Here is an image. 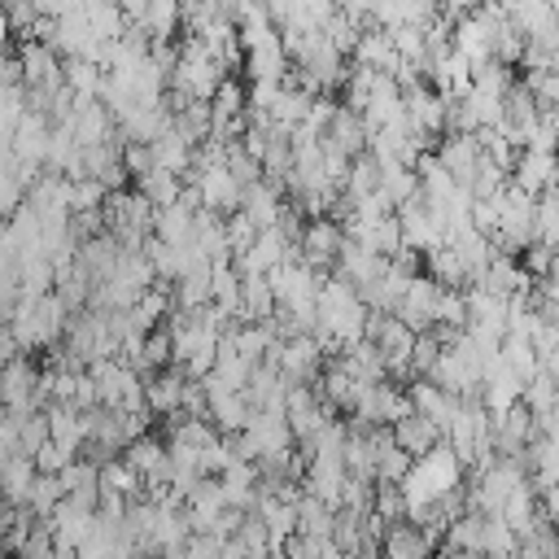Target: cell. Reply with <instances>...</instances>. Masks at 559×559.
Instances as JSON below:
<instances>
[{
  "label": "cell",
  "mask_w": 559,
  "mask_h": 559,
  "mask_svg": "<svg viewBox=\"0 0 559 559\" xmlns=\"http://www.w3.org/2000/svg\"><path fill=\"white\" fill-rule=\"evenodd\" d=\"M380 559H432V537L419 524H393L384 533Z\"/></svg>",
  "instance_id": "cell-29"
},
{
  "label": "cell",
  "mask_w": 559,
  "mask_h": 559,
  "mask_svg": "<svg viewBox=\"0 0 559 559\" xmlns=\"http://www.w3.org/2000/svg\"><path fill=\"white\" fill-rule=\"evenodd\" d=\"M245 441L253 445V459H284L293 454V428L284 419V411H253L245 424Z\"/></svg>",
  "instance_id": "cell-8"
},
{
  "label": "cell",
  "mask_w": 559,
  "mask_h": 559,
  "mask_svg": "<svg viewBox=\"0 0 559 559\" xmlns=\"http://www.w3.org/2000/svg\"><path fill=\"white\" fill-rule=\"evenodd\" d=\"M280 376L288 384H306L314 380L319 384V371H323V341L319 336H293V341H280Z\"/></svg>",
  "instance_id": "cell-10"
},
{
  "label": "cell",
  "mask_w": 559,
  "mask_h": 559,
  "mask_svg": "<svg viewBox=\"0 0 559 559\" xmlns=\"http://www.w3.org/2000/svg\"><path fill=\"white\" fill-rule=\"evenodd\" d=\"M528 467H533V480L537 485H559V437H533L528 445Z\"/></svg>",
  "instance_id": "cell-36"
},
{
  "label": "cell",
  "mask_w": 559,
  "mask_h": 559,
  "mask_svg": "<svg viewBox=\"0 0 559 559\" xmlns=\"http://www.w3.org/2000/svg\"><path fill=\"white\" fill-rule=\"evenodd\" d=\"M275 310H280V301H275V293H271V280H266V275H245L236 319H245V323H271Z\"/></svg>",
  "instance_id": "cell-25"
},
{
  "label": "cell",
  "mask_w": 559,
  "mask_h": 559,
  "mask_svg": "<svg viewBox=\"0 0 559 559\" xmlns=\"http://www.w3.org/2000/svg\"><path fill=\"white\" fill-rule=\"evenodd\" d=\"M135 192L153 205V210H166V205H175L179 197H183V179L179 175H170V170H148V175H140L135 179Z\"/></svg>",
  "instance_id": "cell-33"
},
{
  "label": "cell",
  "mask_w": 559,
  "mask_h": 559,
  "mask_svg": "<svg viewBox=\"0 0 559 559\" xmlns=\"http://www.w3.org/2000/svg\"><path fill=\"white\" fill-rule=\"evenodd\" d=\"M397 227H402V249L411 253H437L450 236V223L437 205L424 201V192H415L402 210H397Z\"/></svg>",
  "instance_id": "cell-3"
},
{
  "label": "cell",
  "mask_w": 559,
  "mask_h": 559,
  "mask_svg": "<svg viewBox=\"0 0 559 559\" xmlns=\"http://www.w3.org/2000/svg\"><path fill=\"white\" fill-rule=\"evenodd\" d=\"M284 188L280 183H271V179H258L253 188H245V197H240V214L258 227V231H266V227H275L280 223V214H284Z\"/></svg>",
  "instance_id": "cell-19"
},
{
  "label": "cell",
  "mask_w": 559,
  "mask_h": 559,
  "mask_svg": "<svg viewBox=\"0 0 559 559\" xmlns=\"http://www.w3.org/2000/svg\"><path fill=\"white\" fill-rule=\"evenodd\" d=\"M227 175H231L240 188H253V183L262 179V162L249 157L245 144H231V148H227Z\"/></svg>",
  "instance_id": "cell-43"
},
{
  "label": "cell",
  "mask_w": 559,
  "mask_h": 559,
  "mask_svg": "<svg viewBox=\"0 0 559 559\" xmlns=\"http://www.w3.org/2000/svg\"><path fill=\"white\" fill-rule=\"evenodd\" d=\"M546 114H550V109H546ZM550 122H555V135H559V109H555V114H550Z\"/></svg>",
  "instance_id": "cell-54"
},
{
  "label": "cell",
  "mask_w": 559,
  "mask_h": 559,
  "mask_svg": "<svg viewBox=\"0 0 559 559\" xmlns=\"http://www.w3.org/2000/svg\"><path fill=\"white\" fill-rule=\"evenodd\" d=\"M284 419L293 428V441L310 445L319 437V428L332 419V406L323 402V393L314 384H293L288 397H284Z\"/></svg>",
  "instance_id": "cell-4"
},
{
  "label": "cell",
  "mask_w": 559,
  "mask_h": 559,
  "mask_svg": "<svg viewBox=\"0 0 559 559\" xmlns=\"http://www.w3.org/2000/svg\"><path fill=\"white\" fill-rule=\"evenodd\" d=\"M100 493L135 502V498H144V480H140V472H135L127 459H109V463L100 467Z\"/></svg>",
  "instance_id": "cell-31"
},
{
  "label": "cell",
  "mask_w": 559,
  "mask_h": 559,
  "mask_svg": "<svg viewBox=\"0 0 559 559\" xmlns=\"http://www.w3.org/2000/svg\"><path fill=\"white\" fill-rule=\"evenodd\" d=\"M26 118V87H4L0 92V131L13 135V127Z\"/></svg>",
  "instance_id": "cell-44"
},
{
  "label": "cell",
  "mask_w": 559,
  "mask_h": 559,
  "mask_svg": "<svg viewBox=\"0 0 559 559\" xmlns=\"http://www.w3.org/2000/svg\"><path fill=\"white\" fill-rule=\"evenodd\" d=\"M319 559H354V555H345L341 546H332V542H323V550H319Z\"/></svg>",
  "instance_id": "cell-51"
},
{
  "label": "cell",
  "mask_w": 559,
  "mask_h": 559,
  "mask_svg": "<svg viewBox=\"0 0 559 559\" xmlns=\"http://www.w3.org/2000/svg\"><path fill=\"white\" fill-rule=\"evenodd\" d=\"M524 402V380L493 354L489 358V367H485V380H480V406L498 419V415H507V411H515Z\"/></svg>",
  "instance_id": "cell-9"
},
{
  "label": "cell",
  "mask_w": 559,
  "mask_h": 559,
  "mask_svg": "<svg viewBox=\"0 0 559 559\" xmlns=\"http://www.w3.org/2000/svg\"><path fill=\"white\" fill-rule=\"evenodd\" d=\"M511 183L524 188L528 197H546L550 188H559V153H542V148H520L515 166H511Z\"/></svg>",
  "instance_id": "cell-11"
},
{
  "label": "cell",
  "mask_w": 559,
  "mask_h": 559,
  "mask_svg": "<svg viewBox=\"0 0 559 559\" xmlns=\"http://www.w3.org/2000/svg\"><path fill=\"white\" fill-rule=\"evenodd\" d=\"M445 559H485V555H476V550H450Z\"/></svg>",
  "instance_id": "cell-53"
},
{
  "label": "cell",
  "mask_w": 559,
  "mask_h": 559,
  "mask_svg": "<svg viewBox=\"0 0 559 559\" xmlns=\"http://www.w3.org/2000/svg\"><path fill=\"white\" fill-rule=\"evenodd\" d=\"M35 476H39V472H35V459L13 454V459L4 463V502H9V507H26Z\"/></svg>",
  "instance_id": "cell-35"
},
{
  "label": "cell",
  "mask_w": 559,
  "mask_h": 559,
  "mask_svg": "<svg viewBox=\"0 0 559 559\" xmlns=\"http://www.w3.org/2000/svg\"><path fill=\"white\" fill-rule=\"evenodd\" d=\"M341 249H345V227H341L336 218H310V223H306V231H301V262H306L310 271L332 275Z\"/></svg>",
  "instance_id": "cell-7"
},
{
  "label": "cell",
  "mask_w": 559,
  "mask_h": 559,
  "mask_svg": "<svg viewBox=\"0 0 559 559\" xmlns=\"http://www.w3.org/2000/svg\"><path fill=\"white\" fill-rule=\"evenodd\" d=\"M17 424V454L35 459L44 445H48V415H26V419H13Z\"/></svg>",
  "instance_id": "cell-40"
},
{
  "label": "cell",
  "mask_w": 559,
  "mask_h": 559,
  "mask_svg": "<svg viewBox=\"0 0 559 559\" xmlns=\"http://www.w3.org/2000/svg\"><path fill=\"white\" fill-rule=\"evenodd\" d=\"M218 485H223L227 507L253 511V502H258V463H231V467H223L218 472Z\"/></svg>",
  "instance_id": "cell-28"
},
{
  "label": "cell",
  "mask_w": 559,
  "mask_h": 559,
  "mask_svg": "<svg viewBox=\"0 0 559 559\" xmlns=\"http://www.w3.org/2000/svg\"><path fill=\"white\" fill-rule=\"evenodd\" d=\"M240 284H245V275L236 271V262H218V266H214V280H210V301H214L218 310L236 314V310H240Z\"/></svg>",
  "instance_id": "cell-37"
},
{
  "label": "cell",
  "mask_w": 559,
  "mask_h": 559,
  "mask_svg": "<svg viewBox=\"0 0 559 559\" xmlns=\"http://www.w3.org/2000/svg\"><path fill=\"white\" fill-rule=\"evenodd\" d=\"M105 201H109V192L96 179L70 183V214H96V210H105Z\"/></svg>",
  "instance_id": "cell-42"
},
{
  "label": "cell",
  "mask_w": 559,
  "mask_h": 559,
  "mask_svg": "<svg viewBox=\"0 0 559 559\" xmlns=\"http://www.w3.org/2000/svg\"><path fill=\"white\" fill-rule=\"evenodd\" d=\"M48 144H52V122L44 114H26L13 127V153H17V162L44 166L48 162Z\"/></svg>",
  "instance_id": "cell-21"
},
{
  "label": "cell",
  "mask_w": 559,
  "mask_h": 559,
  "mask_svg": "<svg viewBox=\"0 0 559 559\" xmlns=\"http://www.w3.org/2000/svg\"><path fill=\"white\" fill-rule=\"evenodd\" d=\"M406 397H411L415 415H424V419H432V424L441 428V437H445V428L454 424V415H459V406H463V397L437 389L432 380H415V384L406 389Z\"/></svg>",
  "instance_id": "cell-17"
},
{
  "label": "cell",
  "mask_w": 559,
  "mask_h": 559,
  "mask_svg": "<svg viewBox=\"0 0 559 559\" xmlns=\"http://www.w3.org/2000/svg\"><path fill=\"white\" fill-rule=\"evenodd\" d=\"M332 528H336V511L328 502L301 493V502H297V533L314 537V542H332Z\"/></svg>",
  "instance_id": "cell-32"
},
{
  "label": "cell",
  "mask_w": 559,
  "mask_h": 559,
  "mask_svg": "<svg viewBox=\"0 0 559 559\" xmlns=\"http://www.w3.org/2000/svg\"><path fill=\"white\" fill-rule=\"evenodd\" d=\"M314 314H319V319H314V336L323 341V349H328V345L354 349L358 341H367V319H371V310L362 306L358 288H354L349 280H341L336 271L328 275Z\"/></svg>",
  "instance_id": "cell-1"
},
{
  "label": "cell",
  "mask_w": 559,
  "mask_h": 559,
  "mask_svg": "<svg viewBox=\"0 0 559 559\" xmlns=\"http://www.w3.org/2000/svg\"><path fill=\"white\" fill-rule=\"evenodd\" d=\"M17 61H22V83L26 87H57V83H66V61L44 39H22Z\"/></svg>",
  "instance_id": "cell-12"
},
{
  "label": "cell",
  "mask_w": 559,
  "mask_h": 559,
  "mask_svg": "<svg viewBox=\"0 0 559 559\" xmlns=\"http://www.w3.org/2000/svg\"><path fill=\"white\" fill-rule=\"evenodd\" d=\"M22 358V349H17V341H13V332L0 323V371L9 367V362H17Z\"/></svg>",
  "instance_id": "cell-48"
},
{
  "label": "cell",
  "mask_w": 559,
  "mask_h": 559,
  "mask_svg": "<svg viewBox=\"0 0 559 559\" xmlns=\"http://www.w3.org/2000/svg\"><path fill=\"white\" fill-rule=\"evenodd\" d=\"M253 515L262 520V528H266V537H271V550H284V546L297 537V502L275 498V493H258Z\"/></svg>",
  "instance_id": "cell-16"
},
{
  "label": "cell",
  "mask_w": 559,
  "mask_h": 559,
  "mask_svg": "<svg viewBox=\"0 0 559 559\" xmlns=\"http://www.w3.org/2000/svg\"><path fill=\"white\" fill-rule=\"evenodd\" d=\"M542 297H546V306H555V310H559V262H555V271L546 275V288H542Z\"/></svg>",
  "instance_id": "cell-49"
},
{
  "label": "cell",
  "mask_w": 559,
  "mask_h": 559,
  "mask_svg": "<svg viewBox=\"0 0 559 559\" xmlns=\"http://www.w3.org/2000/svg\"><path fill=\"white\" fill-rule=\"evenodd\" d=\"M349 485V472H345V459H328V454H314L306 459V493L328 502L332 511L341 507V493Z\"/></svg>",
  "instance_id": "cell-13"
},
{
  "label": "cell",
  "mask_w": 559,
  "mask_h": 559,
  "mask_svg": "<svg viewBox=\"0 0 559 559\" xmlns=\"http://www.w3.org/2000/svg\"><path fill=\"white\" fill-rule=\"evenodd\" d=\"M66 87L74 92V100H100L105 70L96 61H66Z\"/></svg>",
  "instance_id": "cell-38"
},
{
  "label": "cell",
  "mask_w": 559,
  "mask_h": 559,
  "mask_svg": "<svg viewBox=\"0 0 559 559\" xmlns=\"http://www.w3.org/2000/svg\"><path fill=\"white\" fill-rule=\"evenodd\" d=\"M432 153H437V162L445 166V175H450L454 183H463V188H467V179L476 175V166H480V157H485L476 135H445Z\"/></svg>",
  "instance_id": "cell-18"
},
{
  "label": "cell",
  "mask_w": 559,
  "mask_h": 559,
  "mask_svg": "<svg viewBox=\"0 0 559 559\" xmlns=\"http://www.w3.org/2000/svg\"><path fill=\"white\" fill-rule=\"evenodd\" d=\"M183 183H192V188L201 192V210H210V214H218V218H231V214L240 210L245 188H240V183L227 175V166L192 170V175H183Z\"/></svg>",
  "instance_id": "cell-6"
},
{
  "label": "cell",
  "mask_w": 559,
  "mask_h": 559,
  "mask_svg": "<svg viewBox=\"0 0 559 559\" xmlns=\"http://www.w3.org/2000/svg\"><path fill=\"white\" fill-rule=\"evenodd\" d=\"M44 524H48V533H52V546H70V550H79V546L87 542L92 524H96V507H83V502L66 498Z\"/></svg>",
  "instance_id": "cell-14"
},
{
  "label": "cell",
  "mask_w": 559,
  "mask_h": 559,
  "mask_svg": "<svg viewBox=\"0 0 559 559\" xmlns=\"http://www.w3.org/2000/svg\"><path fill=\"white\" fill-rule=\"evenodd\" d=\"M371 515H376L384 528L406 524V502H402L397 485H376V507H371Z\"/></svg>",
  "instance_id": "cell-41"
},
{
  "label": "cell",
  "mask_w": 559,
  "mask_h": 559,
  "mask_svg": "<svg viewBox=\"0 0 559 559\" xmlns=\"http://www.w3.org/2000/svg\"><path fill=\"white\" fill-rule=\"evenodd\" d=\"M371 144V131H367V122H362V114H354V109H336V118H332V127L323 131V148H332V153H345V157H362V148Z\"/></svg>",
  "instance_id": "cell-20"
},
{
  "label": "cell",
  "mask_w": 559,
  "mask_h": 559,
  "mask_svg": "<svg viewBox=\"0 0 559 559\" xmlns=\"http://www.w3.org/2000/svg\"><path fill=\"white\" fill-rule=\"evenodd\" d=\"M288 389H293V384H288V380H284L275 367L258 362V367H253V376H249L245 397H249V406H253V411H284Z\"/></svg>",
  "instance_id": "cell-26"
},
{
  "label": "cell",
  "mask_w": 559,
  "mask_h": 559,
  "mask_svg": "<svg viewBox=\"0 0 559 559\" xmlns=\"http://www.w3.org/2000/svg\"><path fill=\"white\" fill-rule=\"evenodd\" d=\"M70 463H74V454H66L57 441H48V445L35 454V472H39V476H61Z\"/></svg>",
  "instance_id": "cell-45"
},
{
  "label": "cell",
  "mask_w": 559,
  "mask_h": 559,
  "mask_svg": "<svg viewBox=\"0 0 559 559\" xmlns=\"http://www.w3.org/2000/svg\"><path fill=\"white\" fill-rule=\"evenodd\" d=\"M9 31H13V26H9V17H4V9H0V52H4V39H9Z\"/></svg>",
  "instance_id": "cell-52"
},
{
  "label": "cell",
  "mask_w": 559,
  "mask_h": 559,
  "mask_svg": "<svg viewBox=\"0 0 559 559\" xmlns=\"http://www.w3.org/2000/svg\"><path fill=\"white\" fill-rule=\"evenodd\" d=\"M546 524H555V528H559V485H550V489H546Z\"/></svg>",
  "instance_id": "cell-50"
},
{
  "label": "cell",
  "mask_w": 559,
  "mask_h": 559,
  "mask_svg": "<svg viewBox=\"0 0 559 559\" xmlns=\"http://www.w3.org/2000/svg\"><path fill=\"white\" fill-rule=\"evenodd\" d=\"M380 192L393 201V210H402L415 192H419V175L415 166H402V162H380Z\"/></svg>",
  "instance_id": "cell-34"
},
{
  "label": "cell",
  "mask_w": 559,
  "mask_h": 559,
  "mask_svg": "<svg viewBox=\"0 0 559 559\" xmlns=\"http://www.w3.org/2000/svg\"><path fill=\"white\" fill-rule=\"evenodd\" d=\"M245 70L253 83H284L288 79V52H284L280 31H271L266 39L245 48Z\"/></svg>",
  "instance_id": "cell-15"
},
{
  "label": "cell",
  "mask_w": 559,
  "mask_h": 559,
  "mask_svg": "<svg viewBox=\"0 0 559 559\" xmlns=\"http://www.w3.org/2000/svg\"><path fill=\"white\" fill-rule=\"evenodd\" d=\"M192 227H197V210H188L183 201L166 205L153 214V240L157 245H175V249H188L192 245Z\"/></svg>",
  "instance_id": "cell-23"
},
{
  "label": "cell",
  "mask_w": 559,
  "mask_h": 559,
  "mask_svg": "<svg viewBox=\"0 0 559 559\" xmlns=\"http://www.w3.org/2000/svg\"><path fill=\"white\" fill-rule=\"evenodd\" d=\"M441 297H445V288H441L432 275H415L393 314H397L415 336H424V332L437 328V306H441Z\"/></svg>",
  "instance_id": "cell-5"
},
{
  "label": "cell",
  "mask_w": 559,
  "mask_h": 559,
  "mask_svg": "<svg viewBox=\"0 0 559 559\" xmlns=\"http://www.w3.org/2000/svg\"><path fill=\"white\" fill-rule=\"evenodd\" d=\"M66 323H70V310L57 301V293H44V297H22L4 328L13 332L17 349L31 354V349L61 345L66 341Z\"/></svg>",
  "instance_id": "cell-2"
},
{
  "label": "cell",
  "mask_w": 559,
  "mask_h": 559,
  "mask_svg": "<svg viewBox=\"0 0 559 559\" xmlns=\"http://www.w3.org/2000/svg\"><path fill=\"white\" fill-rule=\"evenodd\" d=\"M44 415H48V441H57L66 454L79 459L87 445V419L74 406H48Z\"/></svg>",
  "instance_id": "cell-24"
},
{
  "label": "cell",
  "mask_w": 559,
  "mask_h": 559,
  "mask_svg": "<svg viewBox=\"0 0 559 559\" xmlns=\"http://www.w3.org/2000/svg\"><path fill=\"white\" fill-rule=\"evenodd\" d=\"M61 502H66L61 476H35V485H31V498H26V511H31L35 520H48V515H52Z\"/></svg>",
  "instance_id": "cell-39"
},
{
  "label": "cell",
  "mask_w": 559,
  "mask_h": 559,
  "mask_svg": "<svg viewBox=\"0 0 559 559\" xmlns=\"http://www.w3.org/2000/svg\"><path fill=\"white\" fill-rule=\"evenodd\" d=\"M393 441H397L411 459H424V454H428V450H437L445 437H441V428H437L432 419H424V415H415V411H411L406 419H397V424H393Z\"/></svg>",
  "instance_id": "cell-27"
},
{
  "label": "cell",
  "mask_w": 559,
  "mask_h": 559,
  "mask_svg": "<svg viewBox=\"0 0 559 559\" xmlns=\"http://www.w3.org/2000/svg\"><path fill=\"white\" fill-rule=\"evenodd\" d=\"M122 162H127V175L140 179L153 170V148L148 144H122Z\"/></svg>",
  "instance_id": "cell-46"
},
{
  "label": "cell",
  "mask_w": 559,
  "mask_h": 559,
  "mask_svg": "<svg viewBox=\"0 0 559 559\" xmlns=\"http://www.w3.org/2000/svg\"><path fill=\"white\" fill-rule=\"evenodd\" d=\"M148 148H153V166H157V170H170V175H179V179L192 170V153H197V144H188L175 127H170L166 135H157Z\"/></svg>",
  "instance_id": "cell-30"
},
{
  "label": "cell",
  "mask_w": 559,
  "mask_h": 559,
  "mask_svg": "<svg viewBox=\"0 0 559 559\" xmlns=\"http://www.w3.org/2000/svg\"><path fill=\"white\" fill-rule=\"evenodd\" d=\"M4 87H26L22 83V61H17V52H0V92Z\"/></svg>",
  "instance_id": "cell-47"
},
{
  "label": "cell",
  "mask_w": 559,
  "mask_h": 559,
  "mask_svg": "<svg viewBox=\"0 0 559 559\" xmlns=\"http://www.w3.org/2000/svg\"><path fill=\"white\" fill-rule=\"evenodd\" d=\"M183 389H188V380L170 367V371H153L148 380H144V402H148V415H166V419H175L179 411H183Z\"/></svg>",
  "instance_id": "cell-22"
}]
</instances>
